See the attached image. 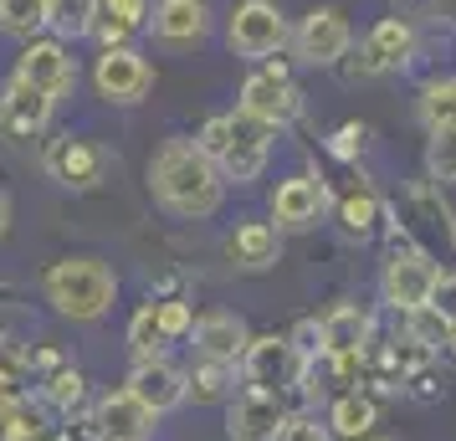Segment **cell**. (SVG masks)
I'll return each instance as SVG.
<instances>
[{
	"label": "cell",
	"instance_id": "cell-17",
	"mask_svg": "<svg viewBox=\"0 0 456 441\" xmlns=\"http://www.w3.org/2000/svg\"><path fill=\"white\" fill-rule=\"evenodd\" d=\"M128 390L144 400L154 416H169V411H180L190 400V380L180 364H169V359H149V364H134L128 370Z\"/></svg>",
	"mask_w": 456,
	"mask_h": 441
},
{
	"label": "cell",
	"instance_id": "cell-20",
	"mask_svg": "<svg viewBox=\"0 0 456 441\" xmlns=\"http://www.w3.org/2000/svg\"><path fill=\"white\" fill-rule=\"evenodd\" d=\"M374 344V318L359 303H338L323 318V355L333 359H364V349Z\"/></svg>",
	"mask_w": 456,
	"mask_h": 441
},
{
	"label": "cell",
	"instance_id": "cell-3",
	"mask_svg": "<svg viewBox=\"0 0 456 441\" xmlns=\"http://www.w3.org/2000/svg\"><path fill=\"white\" fill-rule=\"evenodd\" d=\"M42 293L72 323H98L118 303V273L108 267L103 257H62V262L46 267Z\"/></svg>",
	"mask_w": 456,
	"mask_h": 441
},
{
	"label": "cell",
	"instance_id": "cell-43",
	"mask_svg": "<svg viewBox=\"0 0 456 441\" xmlns=\"http://www.w3.org/2000/svg\"><path fill=\"white\" fill-rule=\"evenodd\" d=\"M452 355H456V339H452Z\"/></svg>",
	"mask_w": 456,
	"mask_h": 441
},
{
	"label": "cell",
	"instance_id": "cell-11",
	"mask_svg": "<svg viewBox=\"0 0 456 441\" xmlns=\"http://www.w3.org/2000/svg\"><path fill=\"white\" fill-rule=\"evenodd\" d=\"M241 113L262 118L267 128H288L297 113H303V93L282 67H262L241 83Z\"/></svg>",
	"mask_w": 456,
	"mask_h": 441
},
{
	"label": "cell",
	"instance_id": "cell-32",
	"mask_svg": "<svg viewBox=\"0 0 456 441\" xmlns=\"http://www.w3.org/2000/svg\"><path fill=\"white\" fill-rule=\"evenodd\" d=\"M42 400L52 411H77V400H83V375H77L72 364H57V370L42 380Z\"/></svg>",
	"mask_w": 456,
	"mask_h": 441
},
{
	"label": "cell",
	"instance_id": "cell-41",
	"mask_svg": "<svg viewBox=\"0 0 456 441\" xmlns=\"http://www.w3.org/2000/svg\"><path fill=\"white\" fill-rule=\"evenodd\" d=\"M5 226H11V200H5V190H0V236H5Z\"/></svg>",
	"mask_w": 456,
	"mask_h": 441
},
{
	"label": "cell",
	"instance_id": "cell-14",
	"mask_svg": "<svg viewBox=\"0 0 456 441\" xmlns=\"http://www.w3.org/2000/svg\"><path fill=\"white\" fill-rule=\"evenodd\" d=\"M52 108H57V98H46L42 87L11 78V83L0 87V134H5L11 144H31L37 134H46Z\"/></svg>",
	"mask_w": 456,
	"mask_h": 441
},
{
	"label": "cell",
	"instance_id": "cell-28",
	"mask_svg": "<svg viewBox=\"0 0 456 441\" xmlns=\"http://www.w3.org/2000/svg\"><path fill=\"white\" fill-rule=\"evenodd\" d=\"M379 216H385V206H379V195L364 185H354L344 200H338V221H344V232L359 236V241H370L374 226H379Z\"/></svg>",
	"mask_w": 456,
	"mask_h": 441
},
{
	"label": "cell",
	"instance_id": "cell-42",
	"mask_svg": "<svg viewBox=\"0 0 456 441\" xmlns=\"http://www.w3.org/2000/svg\"><path fill=\"white\" fill-rule=\"evenodd\" d=\"M0 349H5V334H0Z\"/></svg>",
	"mask_w": 456,
	"mask_h": 441
},
{
	"label": "cell",
	"instance_id": "cell-9",
	"mask_svg": "<svg viewBox=\"0 0 456 441\" xmlns=\"http://www.w3.org/2000/svg\"><path fill=\"white\" fill-rule=\"evenodd\" d=\"M93 87H98V98L118 108H134L149 98V87H154V67L134 52V46H108L103 57L93 62Z\"/></svg>",
	"mask_w": 456,
	"mask_h": 441
},
{
	"label": "cell",
	"instance_id": "cell-23",
	"mask_svg": "<svg viewBox=\"0 0 456 441\" xmlns=\"http://www.w3.org/2000/svg\"><path fill=\"white\" fill-rule=\"evenodd\" d=\"M329 431L333 441H359V437H370L374 426H379V405H374L364 390H344V396H333L329 400Z\"/></svg>",
	"mask_w": 456,
	"mask_h": 441
},
{
	"label": "cell",
	"instance_id": "cell-5",
	"mask_svg": "<svg viewBox=\"0 0 456 441\" xmlns=\"http://www.w3.org/2000/svg\"><path fill=\"white\" fill-rule=\"evenodd\" d=\"M288 16L272 5V0H236V11H231L226 21V42L236 57H247V62H262L272 52H282L288 46Z\"/></svg>",
	"mask_w": 456,
	"mask_h": 441
},
{
	"label": "cell",
	"instance_id": "cell-22",
	"mask_svg": "<svg viewBox=\"0 0 456 441\" xmlns=\"http://www.w3.org/2000/svg\"><path fill=\"white\" fill-rule=\"evenodd\" d=\"M405 206H411V226L405 232L411 236H446V247L456 252V210L441 200V185L436 180H415L411 190H405Z\"/></svg>",
	"mask_w": 456,
	"mask_h": 441
},
{
	"label": "cell",
	"instance_id": "cell-13",
	"mask_svg": "<svg viewBox=\"0 0 456 441\" xmlns=\"http://www.w3.org/2000/svg\"><path fill=\"white\" fill-rule=\"evenodd\" d=\"M329 185L318 180V175H288L282 185L272 190V221H277V232H308L323 221V210H329Z\"/></svg>",
	"mask_w": 456,
	"mask_h": 441
},
{
	"label": "cell",
	"instance_id": "cell-12",
	"mask_svg": "<svg viewBox=\"0 0 456 441\" xmlns=\"http://www.w3.org/2000/svg\"><path fill=\"white\" fill-rule=\"evenodd\" d=\"M46 175L67 190H98L108 180V149L93 144V139H77V134L52 139V149H46Z\"/></svg>",
	"mask_w": 456,
	"mask_h": 441
},
{
	"label": "cell",
	"instance_id": "cell-19",
	"mask_svg": "<svg viewBox=\"0 0 456 441\" xmlns=\"http://www.w3.org/2000/svg\"><path fill=\"white\" fill-rule=\"evenodd\" d=\"M149 31L165 46H195L210 37V5L206 0H154Z\"/></svg>",
	"mask_w": 456,
	"mask_h": 441
},
{
	"label": "cell",
	"instance_id": "cell-39",
	"mask_svg": "<svg viewBox=\"0 0 456 441\" xmlns=\"http://www.w3.org/2000/svg\"><path fill=\"white\" fill-rule=\"evenodd\" d=\"M333 154H338V159H354V154H359V149H364V124H344L338 128V134H333Z\"/></svg>",
	"mask_w": 456,
	"mask_h": 441
},
{
	"label": "cell",
	"instance_id": "cell-18",
	"mask_svg": "<svg viewBox=\"0 0 456 441\" xmlns=\"http://www.w3.org/2000/svg\"><path fill=\"white\" fill-rule=\"evenodd\" d=\"M195 355L200 359H221V364H241L247 359V344H251V329L241 314H226V308H216V314L195 318Z\"/></svg>",
	"mask_w": 456,
	"mask_h": 441
},
{
	"label": "cell",
	"instance_id": "cell-36",
	"mask_svg": "<svg viewBox=\"0 0 456 441\" xmlns=\"http://www.w3.org/2000/svg\"><path fill=\"white\" fill-rule=\"evenodd\" d=\"M277 441H333V431H329V421H318V416H308V411H297V416L282 421Z\"/></svg>",
	"mask_w": 456,
	"mask_h": 441
},
{
	"label": "cell",
	"instance_id": "cell-30",
	"mask_svg": "<svg viewBox=\"0 0 456 441\" xmlns=\"http://www.w3.org/2000/svg\"><path fill=\"white\" fill-rule=\"evenodd\" d=\"M46 5L52 0H0V31L37 42V31H46Z\"/></svg>",
	"mask_w": 456,
	"mask_h": 441
},
{
	"label": "cell",
	"instance_id": "cell-15",
	"mask_svg": "<svg viewBox=\"0 0 456 441\" xmlns=\"http://www.w3.org/2000/svg\"><path fill=\"white\" fill-rule=\"evenodd\" d=\"M282 421H288L282 396H272V390H251L247 385V390L231 396V405H226V437L231 441H277Z\"/></svg>",
	"mask_w": 456,
	"mask_h": 441
},
{
	"label": "cell",
	"instance_id": "cell-38",
	"mask_svg": "<svg viewBox=\"0 0 456 441\" xmlns=\"http://www.w3.org/2000/svg\"><path fill=\"white\" fill-rule=\"evenodd\" d=\"M431 308H436V314H441V318H446V323L456 329V267H452V273H441V277H436V288H431Z\"/></svg>",
	"mask_w": 456,
	"mask_h": 441
},
{
	"label": "cell",
	"instance_id": "cell-40",
	"mask_svg": "<svg viewBox=\"0 0 456 441\" xmlns=\"http://www.w3.org/2000/svg\"><path fill=\"white\" fill-rule=\"evenodd\" d=\"M395 5H400V16H411V21H415V16H431V11H436V0H395Z\"/></svg>",
	"mask_w": 456,
	"mask_h": 441
},
{
	"label": "cell",
	"instance_id": "cell-37",
	"mask_svg": "<svg viewBox=\"0 0 456 441\" xmlns=\"http://www.w3.org/2000/svg\"><path fill=\"white\" fill-rule=\"evenodd\" d=\"M292 349H297V359H323V318H303L297 329H292Z\"/></svg>",
	"mask_w": 456,
	"mask_h": 441
},
{
	"label": "cell",
	"instance_id": "cell-24",
	"mask_svg": "<svg viewBox=\"0 0 456 441\" xmlns=\"http://www.w3.org/2000/svg\"><path fill=\"white\" fill-rule=\"evenodd\" d=\"M236 370H241V364H221V359H200V355H195V364L185 370L195 405H216V400H231V390H236Z\"/></svg>",
	"mask_w": 456,
	"mask_h": 441
},
{
	"label": "cell",
	"instance_id": "cell-33",
	"mask_svg": "<svg viewBox=\"0 0 456 441\" xmlns=\"http://www.w3.org/2000/svg\"><path fill=\"white\" fill-rule=\"evenodd\" d=\"M426 175L436 185H456V128H441L426 144Z\"/></svg>",
	"mask_w": 456,
	"mask_h": 441
},
{
	"label": "cell",
	"instance_id": "cell-29",
	"mask_svg": "<svg viewBox=\"0 0 456 441\" xmlns=\"http://www.w3.org/2000/svg\"><path fill=\"white\" fill-rule=\"evenodd\" d=\"M46 416H52V405H46L42 396L37 400L21 396L16 405H11V416L0 421V437L5 441H42L46 437Z\"/></svg>",
	"mask_w": 456,
	"mask_h": 441
},
{
	"label": "cell",
	"instance_id": "cell-10",
	"mask_svg": "<svg viewBox=\"0 0 456 441\" xmlns=\"http://www.w3.org/2000/svg\"><path fill=\"white\" fill-rule=\"evenodd\" d=\"M292 46H297V57L308 67H338L354 52V26L344 21V11L318 5V11H308L303 26L292 31Z\"/></svg>",
	"mask_w": 456,
	"mask_h": 441
},
{
	"label": "cell",
	"instance_id": "cell-4",
	"mask_svg": "<svg viewBox=\"0 0 456 441\" xmlns=\"http://www.w3.org/2000/svg\"><path fill=\"white\" fill-rule=\"evenodd\" d=\"M415 46H420V31H415L411 16H379V21L364 31V42H359V57H354L349 78L405 72V67L415 62Z\"/></svg>",
	"mask_w": 456,
	"mask_h": 441
},
{
	"label": "cell",
	"instance_id": "cell-34",
	"mask_svg": "<svg viewBox=\"0 0 456 441\" xmlns=\"http://www.w3.org/2000/svg\"><path fill=\"white\" fill-rule=\"evenodd\" d=\"M154 314H159V329H165L169 344L175 339H190V329H195V308H190L185 298H159Z\"/></svg>",
	"mask_w": 456,
	"mask_h": 441
},
{
	"label": "cell",
	"instance_id": "cell-1",
	"mask_svg": "<svg viewBox=\"0 0 456 441\" xmlns=\"http://www.w3.org/2000/svg\"><path fill=\"white\" fill-rule=\"evenodd\" d=\"M149 190L154 200L180 221H210L226 206V180L195 139H165L149 159Z\"/></svg>",
	"mask_w": 456,
	"mask_h": 441
},
{
	"label": "cell",
	"instance_id": "cell-35",
	"mask_svg": "<svg viewBox=\"0 0 456 441\" xmlns=\"http://www.w3.org/2000/svg\"><path fill=\"white\" fill-rule=\"evenodd\" d=\"M98 11H103L108 21L128 26V31H144L149 16H154V0H98Z\"/></svg>",
	"mask_w": 456,
	"mask_h": 441
},
{
	"label": "cell",
	"instance_id": "cell-25",
	"mask_svg": "<svg viewBox=\"0 0 456 441\" xmlns=\"http://www.w3.org/2000/svg\"><path fill=\"white\" fill-rule=\"evenodd\" d=\"M93 21H98V0H52L46 5V31L57 42H83V37H93Z\"/></svg>",
	"mask_w": 456,
	"mask_h": 441
},
{
	"label": "cell",
	"instance_id": "cell-27",
	"mask_svg": "<svg viewBox=\"0 0 456 441\" xmlns=\"http://www.w3.org/2000/svg\"><path fill=\"white\" fill-rule=\"evenodd\" d=\"M128 355H134V364H149V359H165L169 339L165 329H159V314H154V303H144L139 314L128 318Z\"/></svg>",
	"mask_w": 456,
	"mask_h": 441
},
{
	"label": "cell",
	"instance_id": "cell-7",
	"mask_svg": "<svg viewBox=\"0 0 456 441\" xmlns=\"http://www.w3.org/2000/svg\"><path fill=\"white\" fill-rule=\"evenodd\" d=\"M308 375V359H297L288 334H262L247 344V359H241V380H247L251 390H272V396H282L288 385H303Z\"/></svg>",
	"mask_w": 456,
	"mask_h": 441
},
{
	"label": "cell",
	"instance_id": "cell-16",
	"mask_svg": "<svg viewBox=\"0 0 456 441\" xmlns=\"http://www.w3.org/2000/svg\"><path fill=\"white\" fill-rule=\"evenodd\" d=\"M93 421H98V441H149L154 426H159V416L128 385L124 390H103L98 405H93Z\"/></svg>",
	"mask_w": 456,
	"mask_h": 441
},
{
	"label": "cell",
	"instance_id": "cell-8",
	"mask_svg": "<svg viewBox=\"0 0 456 441\" xmlns=\"http://www.w3.org/2000/svg\"><path fill=\"white\" fill-rule=\"evenodd\" d=\"M11 78L42 87L46 98H67V93L77 87V57H72V46L57 42V37H37V42L21 46V57H16V72H11Z\"/></svg>",
	"mask_w": 456,
	"mask_h": 441
},
{
	"label": "cell",
	"instance_id": "cell-2",
	"mask_svg": "<svg viewBox=\"0 0 456 441\" xmlns=\"http://www.w3.org/2000/svg\"><path fill=\"white\" fill-rule=\"evenodd\" d=\"M272 134L277 128H267L262 118L236 108V113H210L195 134V144L216 159L226 185H251V180H262V169L272 159Z\"/></svg>",
	"mask_w": 456,
	"mask_h": 441
},
{
	"label": "cell",
	"instance_id": "cell-6",
	"mask_svg": "<svg viewBox=\"0 0 456 441\" xmlns=\"http://www.w3.org/2000/svg\"><path fill=\"white\" fill-rule=\"evenodd\" d=\"M441 267H436L431 252H420V247H395L385 257V267H379V298L390 303L395 314H411L420 303H431V288Z\"/></svg>",
	"mask_w": 456,
	"mask_h": 441
},
{
	"label": "cell",
	"instance_id": "cell-31",
	"mask_svg": "<svg viewBox=\"0 0 456 441\" xmlns=\"http://www.w3.org/2000/svg\"><path fill=\"white\" fill-rule=\"evenodd\" d=\"M405 318V334L415 339V344H426V349H452V339H456V329L446 323V318L436 314L431 303H420V308H411V314H400Z\"/></svg>",
	"mask_w": 456,
	"mask_h": 441
},
{
	"label": "cell",
	"instance_id": "cell-21",
	"mask_svg": "<svg viewBox=\"0 0 456 441\" xmlns=\"http://www.w3.org/2000/svg\"><path fill=\"white\" fill-rule=\"evenodd\" d=\"M277 252H282L277 221H241L226 236V257H231V267H241V273H267L277 262Z\"/></svg>",
	"mask_w": 456,
	"mask_h": 441
},
{
	"label": "cell",
	"instance_id": "cell-26",
	"mask_svg": "<svg viewBox=\"0 0 456 441\" xmlns=\"http://www.w3.org/2000/svg\"><path fill=\"white\" fill-rule=\"evenodd\" d=\"M420 128L426 134H441V128H456V78H431V83L420 87Z\"/></svg>",
	"mask_w": 456,
	"mask_h": 441
}]
</instances>
